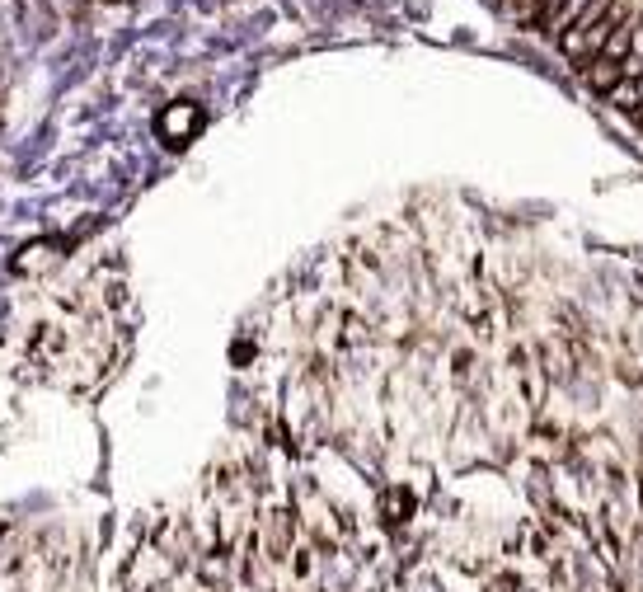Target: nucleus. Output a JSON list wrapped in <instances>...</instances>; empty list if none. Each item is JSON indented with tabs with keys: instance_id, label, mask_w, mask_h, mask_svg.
Segmentation results:
<instances>
[{
	"instance_id": "nucleus-1",
	"label": "nucleus",
	"mask_w": 643,
	"mask_h": 592,
	"mask_svg": "<svg viewBox=\"0 0 643 592\" xmlns=\"http://www.w3.org/2000/svg\"><path fill=\"white\" fill-rule=\"evenodd\" d=\"M202 123V109L198 104H188V99H179V104H169L160 118H155V127H160V137L169 141V146H184L188 137H193V127Z\"/></svg>"
},
{
	"instance_id": "nucleus-2",
	"label": "nucleus",
	"mask_w": 643,
	"mask_h": 592,
	"mask_svg": "<svg viewBox=\"0 0 643 592\" xmlns=\"http://www.w3.org/2000/svg\"><path fill=\"white\" fill-rule=\"evenodd\" d=\"M592 0H554L550 10H545V19H540V29L550 33V38H564L573 24L582 19V10H587Z\"/></svg>"
},
{
	"instance_id": "nucleus-3",
	"label": "nucleus",
	"mask_w": 643,
	"mask_h": 592,
	"mask_svg": "<svg viewBox=\"0 0 643 592\" xmlns=\"http://www.w3.org/2000/svg\"><path fill=\"white\" fill-rule=\"evenodd\" d=\"M582 80H587L597 94H611L615 85L625 80V71H620V62H611V57H592V62L582 66Z\"/></svg>"
},
{
	"instance_id": "nucleus-4",
	"label": "nucleus",
	"mask_w": 643,
	"mask_h": 592,
	"mask_svg": "<svg viewBox=\"0 0 643 592\" xmlns=\"http://www.w3.org/2000/svg\"><path fill=\"white\" fill-rule=\"evenodd\" d=\"M629 52H634V24H615V33L606 38V47H601V57H611V62H629Z\"/></svg>"
},
{
	"instance_id": "nucleus-5",
	"label": "nucleus",
	"mask_w": 643,
	"mask_h": 592,
	"mask_svg": "<svg viewBox=\"0 0 643 592\" xmlns=\"http://www.w3.org/2000/svg\"><path fill=\"white\" fill-rule=\"evenodd\" d=\"M611 104L615 109H625V113H639L643 104H639V80H620L611 90Z\"/></svg>"
},
{
	"instance_id": "nucleus-6",
	"label": "nucleus",
	"mask_w": 643,
	"mask_h": 592,
	"mask_svg": "<svg viewBox=\"0 0 643 592\" xmlns=\"http://www.w3.org/2000/svg\"><path fill=\"white\" fill-rule=\"evenodd\" d=\"M554 0H521V19H545V10H550Z\"/></svg>"
},
{
	"instance_id": "nucleus-7",
	"label": "nucleus",
	"mask_w": 643,
	"mask_h": 592,
	"mask_svg": "<svg viewBox=\"0 0 643 592\" xmlns=\"http://www.w3.org/2000/svg\"><path fill=\"white\" fill-rule=\"evenodd\" d=\"M639 104H643V80H639Z\"/></svg>"
}]
</instances>
